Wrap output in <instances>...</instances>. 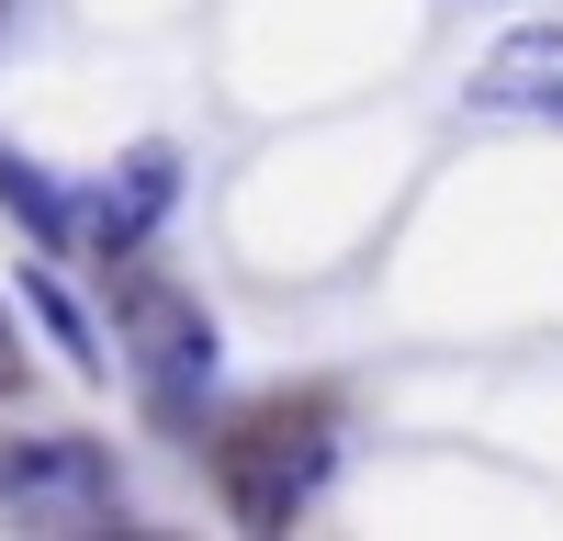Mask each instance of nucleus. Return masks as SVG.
<instances>
[{"instance_id":"obj_1","label":"nucleus","mask_w":563,"mask_h":541,"mask_svg":"<svg viewBox=\"0 0 563 541\" xmlns=\"http://www.w3.org/2000/svg\"><path fill=\"white\" fill-rule=\"evenodd\" d=\"M327 474H339V406L327 395H271L214 429V496L238 530H294L327 496Z\"/></svg>"},{"instance_id":"obj_2","label":"nucleus","mask_w":563,"mask_h":541,"mask_svg":"<svg viewBox=\"0 0 563 541\" xmlns=\"http://www.w3.org/2000/svg\"><path fill=\"white\" fill-rule=\"evenodd\" d=\"M102 283H113V339H124L113 361L135 373V395H147L169 429H192V418H203V395H214V361H225L214 316L180 294V283L135 270V260H124V270H102Z\"/></svg>"},{"instance_id":"obj_3","label":"nucleus","mask_w":563,"mask_h":541,"mask_svg":"<svg viewBox=\"0 0 563 541\" xmlns=\"http://www.w3.org/2000/svg\"><path fill=\"white\" fill-rule=\"evenodd\" d=\"M0 519L23 530H124V485H113V451L79 440V429H12L0 440Z\"/></svg>"},{"instance_id":"obj_4","label":"nucleus","mask_w":563,"mask_h":541,"mask_svg":"<svg viewBox=\"0 0 563 541\" xmlns=\"http://www.w3.org/2000/svg\"><path fill=\"white\" fill-rule=\"evenodd\" d=\"M169 203H180V147H169V135L124 147V158H113V180L79 203V249H90V270H124V260L169 225Z\"/></svg>"},{"instance_id":"obj_5","label":"nucleus","mask_w":563,"mask_h":541,"mask_svg":"<svg viewBox=\"0 0 563 541\" xmlns=\"http://www.w3.org/2000/svg\"><path fill=\"white\" fill-rule=\"evenodd\" d=\"M474 113H496V124H563V23H519V34L485 45Z\"/></svg>"},{"instance_id":"obj_6","label":"nucleus","mask_w":563,"mask_h":541,"mask_svg":"<svg viewBox=\"0 0 563 541\" xmlns=\"http://www.w3.org/2000/svg\"><path fill=\"white\" fill-rule=\"evenodd\" d=\"M0 214L12 225H34V249L57 260V249H79V192L45 158H23V147H0Z\"/></svg>"},{"instance_id":"obj_7","label":"nucleus","mask_w":563,"mask_h":541,"mask_svg":"<svg viewBox=\"0 0 563 541\" xmlns=\"http://www.w3.org/2000/svg\"><path fill=\"white\" fill-rule=\"evenodd\" d=\"M23 305H34V328L68 350V373H79V384H113V350H102V328H90V316L68 305V283H57V270H23Z\"/></svg>"},{"instance_id":"obj_8","label":"nucleus","mask_w":563,"mask_h":541,"mask_svg":"<svg viewBox=\"0 0 563 541\" xmlns=\"http://www.w3.org/2000/svg\"><path fill=\"white\" fill-rule=\"evenodd\" d=\"M12 373H23V361H12V339H0V384H12Z\"/></svg>"}]
</instances>
